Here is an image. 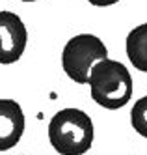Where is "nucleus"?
Wrapping results in <instances>:
<instances>
[{
	"mask_svg": "<svg viewBox=\"0 0 147 155\" xmlns=\"http://www.w3.org/2000/svg\"><path fill=\"white\" fill-rule=\"evenodd\" d=\"M49 140L62 155H82L91 148L93 121L80 108H62L49 124Z\"/></svg>",
	"mask_w": 147,
	"mask_h": 155,
	"instance_id": "nucleus-2",
	"label": "nucleus"
},
{
	"mask_svg": "<svg viewBox=\"0 0 147 155\" xmlns=\"http://www.w3.org/2000/svg\"><path fill=\"white\" fill-rule=\"evenodd\" d=\"M22 2H34V0H22Z\"/></svg>",
	"mask_w": 147,
	"mask_h": 155,
	"instance_id": "nucleus-9",
	"label": "nucleus"
},
{
	"mask_svg": "<svg viewBox=\"0 0 147 155\" xmlns=\"http://www.w3.org/2000/svg\"><path fill=\"white\" fill-rule=\"evenodd\" d=\"M108 58V49L93 34H78L65 43L62 51V68L71 81L88 84L91 65Z\"/></svg>",
	"mask_w": 147,
	"mask_h": 155,
	"instance_id": "nucleus-3",
	"label": "nucleus"
},
{
	"mask_svg": "<svg viewBox=\"0 0 147 155\" xmlns=\"http://www.w3.org/2000/svg\"><path fill=\"white\" fill-rule=\"evenodd\" d=\"M127 56L136 69L147 73V23L132 28L127 36Z\"/></svg>",
	"mask_w": 147,
	"mask_h": 155,
	"instance_id": "nucleus-6",
	"label": "nucleus"
},
{
	"mask_svg": "<svg viewBox=\"0 0 147 155\" xmlns=\"http://www.w3.org/2000/svg\"><path fill=\"white\" fill-rule=\"evenodd\" d=\"M93 101L104 108L116 110L125 107L132 97V77L117 60H99L91 65L88 77Z\"/></svg>",
	"mask_w": 147,
	"mask_h": 155,
	"instance_id": "nucleus-1",
	"label": "nucleus"
},
{
	"mask_svg": "<svg viewBox=\"0 0 147 155\" xmlns=\"http://www.w3.org/2000/svg\"><path fill=\"white\" fill-rule=\"evenodd\" d=\"M130 121H132V127L136 129V133H140L142 137L147 138V95L140 97L134 103L130 110Z\"/></svg>",
	"mask_w": 147,
	"mask_h": 155,
	"instance_id": "nucleus-7",
	"label": "nucleus"
},
{
	"mask_svg": "<svg viewBox=\"0 0 147 155\" xmlns=\"http://www.w3.org/2000/svg\"><path fill=\"white\" fill-rule=\"evenodd\" d=\"M24 133V114L15 99H0V151L11 150Z\"/></svg>",
	"mask_w": 147,
	"mask_h": 155,
	"instance_id": "nucleus-5",
	"label": "nucleus"
},
{
	"mask_svg": "<svg viewBox=\"0 0 147 155\" xmlns=\"http://www.w3.org/2000/svg\"><path fill=\"white\" fill-rule=\"evenodd\" d=\"M28 32L13 12H0V64L17 62L26 49Z\"/></svg>",
	"mask_w": 147,
	"mask_h": 155,
	"instance_id": "nucleus-4",
	"label": "nucleus"
},
{
	"mask_svg": "<svg viewBox=\"0 0 147 155\" xmlns=\"http://www.w3.org/2000/svg\"><path fill=\"white\" fill-rule=\"evenodd\" d=\"M88 2H91L93 6H99V8H104V6H112V4L119 2V0H88Z\"/></svg>",
	"mask_w": 147,
	"mask_h": 155,
	"instance_id": "nucleus-8",
	"label": "nucleus"
}]
</instances>
